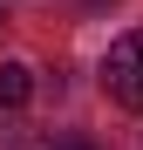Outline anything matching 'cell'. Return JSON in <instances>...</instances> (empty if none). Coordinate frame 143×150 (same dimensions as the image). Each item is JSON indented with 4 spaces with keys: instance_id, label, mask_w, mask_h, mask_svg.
<instances>
[{
    "instance_id": "cell-1",
    "label": "cell",
    "mask_w": 143,
    "mask_h": 150,
    "mask_svg": "<svg viewBox=\"0 0 143 150\" xmlns=\"http://www.w3.org/2000/svg\"><path fill=\"white\" fill-rule=\"evenodd\" d=\"M102 89H109V103L143 109V28H130V34L109 41V55H102Z\"/></svg>"
},
{
    "instance_id": "cell-2",
    "label": "cell",
    "mask_w": 143,
    "mask_h": 150,
    "mask_svg": "<svg viewBox=\"0 0 143 150\" xmlns=\"http://www.w3.org/2000/svg\"><path fill=\"white\" fill-rule=\"evenodd\" d=\"M34 96V68L27 62H0V109H20Z\"/></svg>"
},
{
    "instance_id": "cell-3",
    "label": "cell",
    "mask_w": 143,
    "mask_h": 150,
    "mask_svg": "<svg viewBox=\"0 0 143 150\" xmlns=\"http://www.w3.org/2000/svg\"><path fill=\"white\" fill-rule=\"evenodd\" d=\"M0 150H55L34 123H0Z\"/></svg>"
},
{
    "instance_id": "cell-4",
    "label": "cell",
    "mask_w": 143,
    "mask_h": 150,
    "mask_svg": "<svg viewBox=\"0 0 143 150\" xmlns=\"http://www.w3.org/2000/svg\"><path fill=\"white\" fill-rule=\"evenodd\" d=\"M55 150H95V143H55Z\"/></svg>"
}]
</instances>
